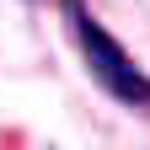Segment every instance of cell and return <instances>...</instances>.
I'll return each instance as SVG.
<instances>
[{
    "label": "cell",
    "mask_w": 150,
    "mask_h": 150,
    "mask_svg": "<svg viewBox=\"0 0 150 150\" xmlns=\"http://www.w3.org/2000/svg\"><path fill=\"white\" fill-rule=\"evenodd\" d=\"M59 16H64V27H70V38H75V48H81L91 81H97L112 102L150 112V75L134 64V54L91 16V6H86V0H59Z\"/></svg>",
    "instance_id": "obj_1"
}]
</instances>
